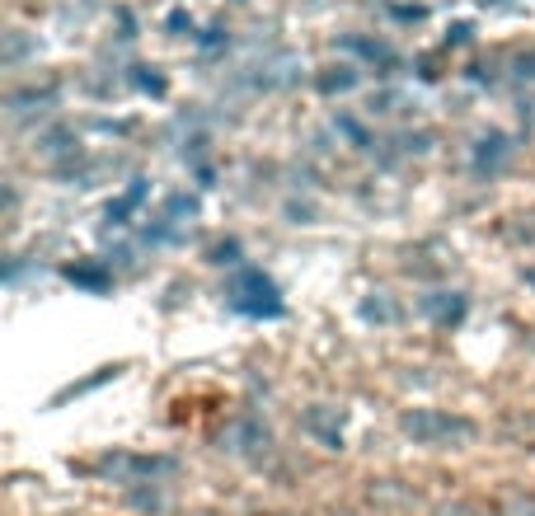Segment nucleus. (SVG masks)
Returning a JSON list of instances; mask_svg holds the SVG:
<instances>
[{
  "mask_svg": "<svg viewBox=\"0 0 535 516\" xmlns=\"http://www.w3.org/2000/svg\"><path fill=\"white\" fill-rule=\"evenodd\" d=\"M399 432L413 437L418 446H432V451H451V446H465L474 437V423L465 413H446V409H409L399 418Z\"/></svg>",
  "mask_w": 535,
  "mask_h": 516,
  "instance_id": "nucleus-1",
  "label": "nucleus"
},
{
  "mask_svg": "<svg viewBox=\"0 0 535 516\" xmlns=\"http://www.w3.org/2000/svg\"><path fill=\"white\" fill-rule=\"evenodd\" d=\"M94 470L118 479V484H155V479H169L179 470L169 456H132V451H113V456H99Z\"/></svg>",
  "mask_w": 535,
  "mask_h": 516,
  "instance_id": "nucleus-2",
  "label": "nucleus"
},
{
  "mask_svg": "<svg viewBox=\"0 0 535 516\" xmlns=\"http://www.w3.org/2000/svg\"><path fill=\"white\" fill-rule=\"evenodd\" d=\"M230 305L245 315H277V287L263 273H240L230 287Z\"/></svg>",
  "mask_w": 535,
  "mask_h": 516,
  "instance_id": "nucleus-3",
  "label": "nucleus"
},
{
  "mask_svg": "<svg viewBox=\"0 0 535 516\" xmlns=\"http://www.w3.org/2000/svg\"><path fill=\"white\" fill-rule=\"evenodd\" d=\"M230 451L245 460H263L273 451V432H268L259 418H240V423L230 427Z\"/></svg>",
  "mask_w": 535,
  "mask_h": 516,
  "instance_id": "nucleus-4",
  "label": "nucleus"
},
{
  "mask_svg": "<svg viewBox=\"0 0 535 516\" xmlns=\"http://www.w3.org/2000/svg\"><path fill=\"white\" fill-rule=\"evenodd\" d=\"M507 160H512V141L503 132H489V137L474 141V174H498Z\"/></svg>",
  "mask_w": 535,
  "mask_h": 516,
  "instance_id": "nucleus-5",
  "label": "nucleus"
},
{
  "mask_svg": "<svg viewBox=\"0 0 535 516\" xmlns=\"http://www.w3.org/2000/svg\"><path fill=\"white\" fill-rule=\"evenodd\" d=\"M306 432L320 437L329 451H338L343 446V413L329 409V404H315V409H306Z\"/></svg>",
  "mask_w": 535,
  "mask_h": 516,
  "instance_id": "nucleus-6",
  "label": "nucleus"
},
{
  "mask_svg": "<svg viewBox=\"0 0 535 516\" xmlns=\"http://www.w3.org/2000/svg\"><path fill=\"white\" fill-rule=\"evenodd\" d=\"M423 315L437 319V324H456L465 315V296L460 291H437V296H423Z\"/></svg>",
  "mask_w": 535,
  "mask_h": 516,
  "instance_id": "nucleus-7",
  "label": "nucleus"
},
{
  "mask_svg": "<svg viewBox=\"0 0 535 516\" xmlns=\"http://www.w3.org/2000/svg\"><path fill=\"white\" fill-rule=\"evenodd\" d=\"M362 315H367V319H395V305H390V301H367V305H362Z\"/></svg>",
  "mask_w": 535,
  "mask_h": 516,
  "instance_id": "nucleus-8",
  "label": "nucleus"
},
{
  "mask_svg": "<svg viewBox=\"0 0 535 516\" xmlns=\"http://www.w3.org/2000/svg\"><path fill=\"white\" fill-rule=\"evenodd\" d=\"M71 277H80V282H85V287H104V273H94V268H71Z\"/></svg>",
  "mask_w": 535,
  "mask_h": 516,
  "instance_id": "nucleus-9",
  "label": "nucleus"
},
{
  "mask_svg": "<svg viewBox=\"0 0 535 516\" xmlns=\"http://www.w3.org/2000/svg\"><path fill=\"white\" fill-rule=\"evenodd\" d=\"M526 282H531V287H535V268H526Z\"/></svg>",
  "mask_w": 535,
  "mask_h": 516,
  "instance_id": "nucleus-10",
  "label": "nucleus"
}]
</instances>
